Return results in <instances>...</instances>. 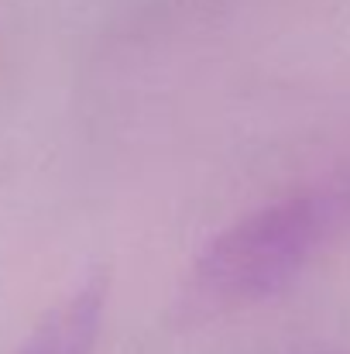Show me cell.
Listing matches in <instances>:
<instances>
[{"instance_id":"obj_1","label":"cell","mask_w":350,"mask_h":354,"mask_svg":"<svg viewBox=\"0 0 350 354\" xmlns=\"http://www.w3.org/2000/svg\"><path fill=\"white\" fill-rule=\"evenodd\" d=\"M344 234H350V162L213 237L193 268V289L210 303L268 296Z\"/></svg>"},{"instance_id":"obj_2","label":"cell","mask_w":350,"mask_h":354,"mask_svg":"<svg viewBox=\"0 0 350 354\" xmlns=\"http://www.w3.org/2000/svg\"><path fill=\"white\" fill-rule=\"evenodd\" d=\"M104 303L107 275H86L41 317V324L31 330V337L17 354H93L104 324Z\"/></svg>"}]
</instances>
